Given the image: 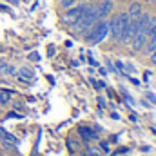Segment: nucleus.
<instances>
[{
  "label": "nucleus",
  "instance_id": "obj_1",
  "mask_svg": "<svg viewBox=\"0 0 156 156\" xmlns=\"http://www.w3.org/2000/svg\"><path fill=\"white\" fill-rule=\"evenodd\" d=\"M107 35H109V22H107V18L105 20H98L93 27H89L85 31V38L89 40L91 44L104 42V40L107 38Z\"/></svg>",
  "mask_w": 156,
  "mask_h": 156
},
{
  "label": "nucleus",
  "instance_id": "obj_14",
  "mask_svg": "<svg viewBox=\"0 0 156 156\" xmlns=\"http://www.w3.org/2000/svg\"><path fill=\"white\" fill-rule=\"evenodd\" d=\"M89 156H100V154H98V149H94V147H89Z\"/></svg>",
  "mask_w": 156,
  "mask_h": 156
},
{
  "label": "nucleus",
  "instance_id": "obj_17",
  "mask_svg": "<svg viewBox=\"0 0 156 156\" xmlns=\"http://www.w3.org/2000/svg\"><path fill=\"white\" fill-rule=\"evenodd\" d=\"M147 96H149V100H153V102H154V104H156V96H154V94H151V93H149Z\"/></svg>",
  "mask_w": 156,
  "mask_h": 156
},
{
  "label": "nucleus",
  "instance_id": "obj_13",
  "mask_svg": "<svg viewBox=\"0 0 156 156\" xmlns=\"http://www.w3.org/2000/svg\"><path fill=\"white\" fill-rule=\"evenodd\" d=\"M7 100H9V96H7L5 93H0V105H4Z\"/></svg>",
  "mask_w": 156,
  "mask_h": 156
},
{
  "label": "nucleus",
  "instance_id": "obj_4",
  "mask_svg": "<svg viewBox=\"0 0 156 156\" xmlns=\"http://www.w3.org/2000/svg\"><path fill=\"white\" fill-rule=\"evenodd\" d=\"M113 9H115V4H113V0H102V2H98L96 5H94V11H96V18L98 20H105L111 13H113Z\"/></svg>",
  "mask_w": 156,
  "mask_h": 156
},
{
  "label": "nucleus",
  "instance_id": "obj_10",
  "mask_svg": "<svg viewBox=\"0 0 156 156\" xmlns=\"http://www.w3.org/2000/svg\"><path fill=\"white\" fill-rule=\"evenodd\" d=\"M0 140H5V142H9V144H13V145H16V144H18L16 136H13L11 133H7L4 127H0Z\"/></svg>",
  "mask_w": 156,
  "mask_h": 156
},
{
  "label": "nucleus",
  "instance_id": "obj_18",
  "mask_svg": "<svg viewBox=\"0 0 156 156\" xmlns=\"http://www.w3.org/2000/svg\"><path fill=\"white\" fill-rule=\"evenodd\" d=\"M116 67L122 71V69H123V64H122V62H116Z\"/></svg>",
  "mask_w": 156,
  "mask_h": 156
},
{
  "label": "nucleus",
  "instance_id": "obj_2",
  "mask_svg": "<svg viewBox=\"0 0 156 156\" xmlns=\"http://www.w3.org/2000/svg\"><path fill=\"white\" fill-rule=\"evenodd\" d=\"M107 22H109V33H111V37L115 40H118L120 35H122V31H123V27L129 22V16H127V13H116Z\"/></svg>",
  "mask_w": 156,
  "mask_h": 156
},
{
  "label": "nucleus",
  "instance_id": "obj_11",
  "mask_svg": "<svg viewBox=\"0 0 156 156\" xmlns=\"http://www.w3.org/2000/svg\"><path fill=\"white\" fill-rule=\"evenodd\" d=\"M154 27H156V15H151V16H149V24H147V33L153 31Z\"/></svg>",
  "mask_w": 156,
  "mask_h": 156
},
{
  "label": "nucleus",
  "instance_id": "obj_6",
  "mask_svg": "<svg viewBox=\"0 0 156 156\" xmlns=\"http://www.w3.org/2000/svg\"><path fill=\"white\" fill-rule=\"evenodd\" d=\"M145 42H147V35H145V33H136L129 44L133 45L134 51H142V49L145 47Z\"/></svg>",
  "mask_w": 156,
  "mask_h": 156
},
{
  "label": "nucleus",
  "instance_id": "obj_19",
  "mask_svg": "<svg viewBox=\"0 0 156 156\" xmlns=\"http://www.w3.org/2000/svg\"><path fill=\"white\" fill-rule=\"evenodd\" d=\"M0 156H2V154H0Z\"/></svg>",
  "mask_w": 156,
  "mask_h": 156
},
{
  "label": "nucleus",
  "instance_id": "obj_12",
  "mask_svg": "<svg viewBox=\"0 0 156 156\" xmlns=\"http://www.w3.org/2000/svg\"><path fill=\"white\" fill-rule=\"evenodd\" d=\"M75 2H76V0H60V5H62L64 9H67V7L75 5Z\"/></svg>",
  "mask_w": 156,
  "mask_h": 156
},
{
  "label": "nucleus",
  "instance_id": "obj_8",
  "mask_svg": "<svg viewBox=\"0 0 156 156\" xmlns=\"http://www.w3.org/2000/svg\"><path fill=\"white\" fill-rule=\"evenodd\" d=\"M142 13H144V11H142V4H140V2H133V4L129 5V9H127V16H129L131 20L138 18Z\"/></svg>",
  "mask_w": 156,
  "mask_h": 156
},
{
  "label": "nucleus",
  "instance_id": "obj_5",
  "mask_svg": "<svg viewBox=\"0 0 156 156\" xmlns=\"http://www.w3.org/2000/svg\"><path fill=\"white\" fill-rule=\"evenodd\" d=\"M134 35H136V18L127 22V26L123 27V31H122V35H120L118 40H122V44H129Z\"/></svg>",
  "mask_w": 156,
  "mask_h": 156
},
{
  "label": "nucleus",
  "instance_id": "obj_15",
  "mask_svg": "<svg viewBox=\"0 0 156 156\" xmlns=\"http://www.w3.org/2000/svg\"><path fill=\"white\" fill-rule=\"evenodd\" d=\"M100 147H102L105 153H109V144H107V142H102V144H100Z\"/></svg>",
  "mask_w": 156,
  "mask_h": 156
},
{
  "label": "nucleus",
  "instance_id": "obj_7",
  "mask_svg": "<svg viewBox=\"0 0 156 156\" xmlns=\"http://www.w3.org/2000/svg\"><path fill=\"white\" fill-rule=\"evenodd\" d=\"M18 80L29 83L31 80H35V71L29 69V67H20V69H18Z\"/></svg>",
  "mask_w": 156,
  "mask_h": 156
},
{
  "label": "nucleus",
  "instance_id": "obj_3",
  "mask_svg": "<svg viewBox=\"0 0 156 156\" xmlns=\"http://www.w3.org/2000/svg\"><path fill=\"white\" fill-rule=\"evenodd\" d=\"M83 11H85V4H80V5H71V7H67V9H66V13H64V18H62V22H64L66 26H75L78 20L82 18Z\"/></svg>",
  "mask_w": 156,
  "mask_h": 156
},
{
  "label": "nucleus",
  "instance_id": "obj_9",
  "mask_svg": "<svg viewBox=\"0 0 156 156\" xmlns=\"http://www.w3.org/2000/svg\"><path fill=\"white\" fill-rule=\"evenodd\" d=\"M78 134H80L83 140H93V138H94L93 129H89V127H85V125H80V127H78Z\"/></svg>",
  "mask_w": 156,
  "mask_h": 156
},
{
  "label": "nucleus",
  "instance_id": "obj_16",
  "mask_svg": "<svg viewBox=\"0 0 156 156\" xmlns=\"http://www.w3.org/2000/svg\"><path fill=\"white\" fill-rule=\"evenodd\" d=\"M149 56H151V62H153V64H156V49L149 53Z\"/></svg>",
  "mask_w": 156,
  "mask_h": 156
}]
</instances>
